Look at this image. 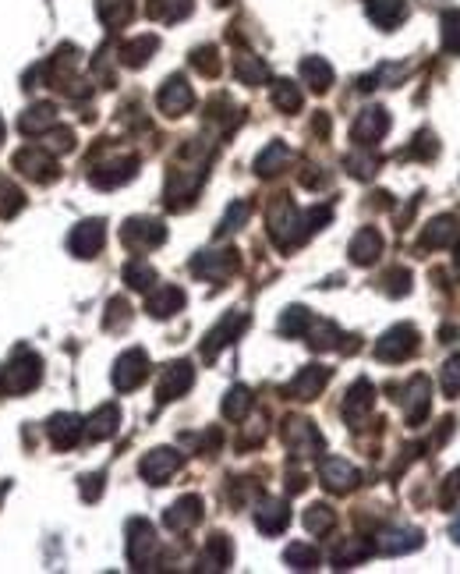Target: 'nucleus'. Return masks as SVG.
I'll return each mask as SVG.
<instances>
[{
    "mask_svg": "<svg viewBox=\"0 0 460 574\" xmlns=\"http://www.w3.org/2000/svg\"><path fill=\"white\" fill-rule=\"evenodd\" d=\"M266 224H269V235H273V242H276L280 249H294V245H301V242L308 238V235H305V220H301L297 206H294L287 195H276V199L269 203Z\"/></svg>",
    "mask_w": 460,
    "mask_h": 574,
    "instance_id": "obj_1",
    "label": "nucleus"
},
{
    "mask_svg": "<svg viewBox=\"0 0 460 574\" xmlns=\"http://www.w3.org/2000/svg\"><path fill=\"white\" fill-rule=\"evenodd\" d=\"M39 383H43V358L32 347L18 344L11 351V365L4 369V390H11V394H32Z\"/></svg>",
    "mask_w": 460,
    "mask_h": 574,
    "instance_id": "obj_2",
    "label": "nucleus"
},
{
    "mask_svg": "<svg viewBox=\"0 0 460 574\" xmlns=\"http://www.w3.org/2000/svg\"><path fill=\"white\" fill-rule=\"evenodd\" d=\"M160 561V539L156 529L146 518H131L128 522V564L135 571H153V564Z\"/></svg>",
    "mask_w": 460,
    "mask_h": 574,
    "instance_id": "obj_3",
    "label": "nucleus"
},
{
    "mask_svg": "<svg viewBox=\"0 0 460 574\" xmlns=\"http://www.w3.org/2000/svg\"><path fill=\"white\" fill-rule=\"evenodd\" d=\"M11 163H14V171H21V174H25L28 181H36V185H53V181H60V167H57L53 153L43 149V146H25V149H18Z\"/></svg>",
    "mask_w": 460,
    "mask_h": 574,
    "instance_id": "obj_4",
    "label": "nucleus"
},
{
    "mask_svg": "<svg viewBox=\"0 0 460 574\" xmlns=\"http://www.w3.org/2000/svg\"><path fill=\"white\" fill-rule=\"evenodd\" d=\"M393 390V387H390ZM393 394H401L397 401L404 404V419L408 426H422L429 419V404H432V383L429 376H411L404 387H397Z\"/></svg>",
    "mask_w": 460,
    "mask_h": 574,
    "instance_id": "obj_5",
    "label": "nucleus"
},
{
    "mask_svg": "<svg viewBox=\"0 0 460 574\" xmlns=\"http://www.w3.org/2000/svg\"><path fill=\"white\" fill-rule=\"evenodd\" d=\"M283 443H287V450H290V458H319L322 454V433L308 422V419H287L283 422Z\"/></svg>",
    "mask_w": 460,
    "mask_h": 574,
    "instance_id": "obj_6",
    "label": "nucleus"
},
{
    "mask_svg": "<svg viewBox=\"0 0 460 574\" xmlns=\"http://www.w3.org/2000/svg\"><path fill=\"white\" fill-rule=\"evenodd\" d=\"M121 242L131 252H149V249H160L167 242V227L160 220H153V217H131L121 227Z\"/></svg>",
    "mask_w": 460,
    "mask_h": 574,
    "instance_id": "obj_7",
    "label": "nucleus"
},
{
    "mask_svg": "<svg viewBox=\"0 0 460 574\" xmlns=\"http://www.w3.org/2000/svg\"><path fill=\"white\" fill-rule=\"evenodd\" d=\"M418 351V330L411 323H401L393 330H386L376 344V358L379 362H408Z\"/></svg>",
    "mask_w": 460,
    "mask_h": 574,
    "instance_id": "obj_8",
    "label": "nucleus"
},
{
    "mask_svg": "<svg viewBox=\"0 0 460 574\" xmlns=\"http://www.w3.org/2000/svg\"><path fill=\"white\" fill-rule=\"evenodd\" d=\"M114 387L121 390V394H128V390H139L142 383H146V376H149V355L142 351V347H128L117 362H114Z\"/></svg>",
    "mask_w": 460,
    "mask_h": 574,
    "instance_id": "obj_9",
    "label": "nucleus"
},
{
    "mask_svg": "<svg viewBox=\"0 0 460 574\" xmlns=\"http://www.w3.org/2000/svg\"><path fill=\"white\" fill-rule=\"evenodd\" d=\"M181 465H185V458H181L178 450H171V447H156V450H149V454L142 458L139 475H142L149 486H163L167 479H174V475L181 472Z\"/></svg>",
    "mask_w": 460,
    "mask_h": 574,
    "instance_id": "obj_10",
    "label": "nucleus"
},
{
    "mask_svg": "<svg viewBox=\"0 0 460 574\" xmlns=\"http://www.w3.org/2000/svg\"><path fill=\"white\" fill-rule=\"evenodd\" d=\"M156 107L167 114V117H181L195 107V92L188 85L185 75H171L163 85H160V96H156Z\"/></svg>",
    "mask_w": 460,
    "mask_h": 574,
    "instance_id": "obj_11",
    "label": "nucleus"
},
{
    "mask_svg": "<svg viewBox=\"0 0 460 574\" xmlns=\"http://www.w3.org/2000/svg\"><path fill=\"white\" fill-rule=\"evenodd\" d=\"M195 383V369L192 362H171L163 372H160V383H156V401L160 404H171L178 397H185Z\"/></svg>",
    "mask_w": 460,
    "mask_h": 574,
    "instance_id": "obj_12",
    "label": "nucleus"
},
{
    "mask_svg": "<svg viewBox=\"0 0 460 574\" xmlns=\"http://www.w3.org/2000/svg\"><path fill=\"white\" fill-rule=\"evenodd\" d=\"M386 132H390V114H386L383 107H365V110L354 117V124H351V139H354L361 149H372Z\"/></svg>",
    "mask_w": 460,
    "mask_h": 574,
    "instance_id": "obj_13",
    "label": "nucleus"
},
{
    "mask_svg": "<svg viewBox=\"0 0 460 574\" xmlns=\"http://www.w3.org/2000/svg\"><path fill=\"white\" fill-rule=\"evenodd\" d=\"M139 171V156L135 153H124V156H114V160H103L99 167L89 171V181L96 188H117L124 181H131Z\"/></svg>",
    "mask_w": 460,
    "mask_h": 574,
    "instance_id": "obj_14",
    "label": "nucleus"
},
{
    "mask_svg": "<svg viewBox=\"0 0 460 574\" xmlns=\"http://www.w3.org/2000/svg\"><path fill=\"white\" fill-rule=\"evenodd\" d=\"M237 267H241V256L234 249H224V252H199L192 259V274L199 281H227Z\"/></svg>",
    "mask_w": 460,
    "mask_h": 574,
    "instance_id": "obj_15",
    "label": "nucleus"
},
{
    "mask_svg": "<svg viewBox=\"0 0 460 574\" xmlns=\"http://www.w3.org/2000/svg\"><path fill=\"white\" fill-rule=\"evenodd\" d=\"M326 383H329V369H326V365H305V369L283 387V394H287L290 401H315V397L326 390Z\"/></svg>",
    "mask_w": 460,
    "mask_h": 574,
    "instance_id": "obj_16",
    "label": "nucleus"
},
{
    "mask_svg": "<svg viewBox=\"0 0 460 574\" xmlns=\"http://www.w3.org/2000/svg\"><path fill=\"white\" fill-rule=\"evenodd\" d=\"M46 436H50V443L57 450H71L85 436V419H78L75 411H57L46 422Z\"/></svg>",
    "mask_w": 460,
    "mask_h": 574,
    "instance_id": "obj_17",
    "label": "nucleus"
},
{
    "mask_svg": "<svg viewBox=\"0 0 460 574\" xmlns=\"http://www.w3.org/2000/svg\"><path fill=\"white\" fill-rule=\"evenodd\" d=\"M244 326H248V315H244V312H230V315H224V319L210 330V337H206V344H202V358L213 362L227 344H234V340L241 337Z\"/></svg>",
    "mask_w": 460,
    "mask_h": 574,
    "instance_id": "obj_18",
    "label": "nucleus"
},
{
    "mask_svg": "<svg viewBox=\"0 0 460 574\" xmlns=\"http://www.w3.org/2000/svg\"><path fill=\"white\" fill-rule=\"evenodd\" d=\"M103 242H107L103 220H82V224L71 227V235H67V249H71V256H78V259H92V256L103 249Z\"/></svg>",
    "mask_w": 460,
    "mask_h": 574,
    "instance_id": "obj_19",
    "label": "nucleus"
},
{
    "mask_svg": "<svg viewBox=\"0 0 460 574\" xmlns=\"http://www.w3.org/2000/svg\"><path fill=\"white\" fill-rule=\"evenodd\" d=\"M319 479H322V486L329 493H351L361 482V472L351 461H344V458H326L319 465Z\"/></svg>",
    "mask_w": 460,
    "mask_h": 574,
    "instance_id": "obj_20",
    "label": "nucleus"
},
{
    "mask_svg": "<svg viewBox=\"0 0 460 574\" xmlns=\"http://www.w3.org/2000/svg\"><path fill=\"white\" fill-rule=\"evenodd\" d=\"M287 525H290V507H287V500L266 497V500L255 507V529H258L262 536H280Z\"/></svg>",
    "mask_w": 460,
    "mask_h": 574,
    "instance_id": "obj_21",
    "label": "nucleus"
},
{
    "mask_svg": "<svg viewBox=\"0 0 460 574\" xmlns=\"http://www.w3.org/2000/svg\"><path fill=\"white\" fill-rule=\"evenodd\" d=\"M202 522V500L199 497H181L163 511V525L171 532H192Z\"/></svg>",
    "mask_w": 460,
    "mask_h": 574,
    "instance_id": "obj_22",
    "label": "nucleus"
},
{
    "mask_svg": "<svg viewBox=\"0 0 460 574\" xmlns=\"http://www.w3.org/2000/svg\"><path fill=\"white\" fill-rule=\"evenodd\" d=\"M372 404H376V387H372L369 379H358V383L347 390V397H344V419H347L351 426H361L365 415L372 411Z\"/></svg>",
    "mask_w": 460,
    "mask_h": 574,
    "instance_id": "obj_23",
    "label": "nucleus"
},
{
    "mask_svg": "<svg viewBox=\"0 0 460 574\" xmlns=\"http://www.w3.org/2000/svg\"><path fill=\"white\" fill-rule=\"evenodd\" d=\"M185 308V291L174 284H160L156 291H149V301H146V312L153 319H171Z\"/></svg>",
    "mask_w": 460,
    "mask_h": 574,
    "instance_id": "obj_24",
    "label": "nucleus"
},
{
    "mask_svg": "<svg viewBox=\"0 0 460 574\" xmlns=\"http://www.w3.org/2000/svg\"><path fill=\"white\" fill-rule=\"evenodd\" d=\"M422 543H425V536H422L418 529H408V525L386 529V532L379 536V550H383L386 557H401V554H411V550H418Z\"/></svg>",
    "mask_w": 460,
    "mask_h": 574,
    "instance_id": "obj_25",
    "label": "nucleus"
},
{
    "mask_svg": "<svg viewBox=\"0 0 460 574\" xmlns=\"http://www.w3.org/2000/svg\"><path fill=\"white\" fill-rule=\"evenodd\" d=\"M457 238H460V220L450 217V213H443V217H436L422 231V249H450V245H457Z\"/></svg>",
    "mask_w": 460,
    "mask_h": 574,
    "instance_id": "obj_26",
    "label": "nucleus"
},
{
    "mask_svg": "<svg viewBox=\"0 0 460 574\" xmlns=\"http://www.w3.org/2000/svg\"><path fill=\"white\" fill-rule=\"evenodd\" d=\"M379 256H383V235H379L376 227H361V231L351 238V263L372 267Z\"/></svg>",
    "mask_w": 460,
    "mask_h": 574,
    "instance_id": "obj_27",
    "label": "nucleus"
},
{
    "mask_svg": "<svg viewBox=\"0 0 460 574\" xmlns=\"http://www.w3.org/2000/svg\"><path fill=\"white\" fill-rule=\"evenodd\" d=\"M301 337L315 347V351H329V347H340V326L337 323H329V319H319V315H308V323H305V330H301Z\"/></svg>",
    "mask_w": 460,
    "mask_h": 574,
    "instance_id": "obj_28",
    "label": "nucleus"
},
{
    "mask_svg": "<svg viewBox=\"0 0 460 574\" xmlns=\"http://www.w3.org/2000/svg\"><path fill=\"white\" fill-rule=\"evenodd\" d=\"M121 426V408L117 404H99L89 419H85V436L89 440H110Z\"/></svg>",
    "mask_w": 460,
    "mask_h": 574,
    "instance_id": "obj_29",
    "label": "nucleus"
},
{
    "mask_svg": "<svg viewBox=\"0 0 460 574\" xmlns=\"http://www.w3.org/2000/svg\"><path fill=\"white\" fill-rule=\"evenodd\" d=\"M230 564H234V543H230V536H224V532L210 536L199 568H202V571H227Z\"/></svg>",
    "mask_w": 460,
    "mask_h": 574,
    "instance_id": "obj_30",
    "label": "nucleus"
},
{
    "mask_svg": "<svg viewBox=\"0 0 460 574\" xmlns=\"http://www.w3.org/2000/svg\"><path fill=\"white\" fill-rule=\"evenodd\" d=\"M365 14L379 28H397L408 18V4L404 0H365Z\"/></svg>",
    "mask_w": 460,
    "mask_h": 574,
    "instance_id": "obj_31",
    "label": "nucleus"
},
{
    "mask_svg": "<svg viewBox=\"0 0 460 574\" xmlns=\"http://www.w3.org/2000/svg\"><path fill=\"white\" fill-rule=\"evenodd\" d=\"M156 50H160V39H156L153 32L135 36V39H128V43L121 46V64H128V68H146L149 57H153Z\"/></svg>",
    "mask_w": 460,
    "mask_h": 574,
    "instance_id": "obj_32",
    "label": "nucleus"
},
{
    "mask_svg": "<svg viewBox=\"0 0 460 574\" xmlns=\"http://www.w3.org/2000/svg\"><path fill=\"white\" fill-rule=\"evenodd\" d=\"M57 124V110L50 107V103H36V107H28L21 117H18V132L21 135H43L46 128H53Z\"/></svg>",
    "mask_w": 460,
    "mask_h": 574,
    "instance_id": "obj_33",
    "label": "nucleus"
},
{
    "mask_svg": "<svg viewBox=\"0 0 460 574\" xmlns=\"http://www.w3.org/2000/svg\"><path fill=\"white\" fill-rule=\"evenodd\" d=\"M301 78H305V85L312 92H326L333 85V68H329L326 57H305L301 60Z\"/></svg>",
    "mask_w": 460,
    "mask_h": 574,
    "instance_id": "obj_34",
    "label": "nucleus"
},
{
    "mask_svg": "<svg viewBox=\"0 0 460 574\" xmlns=\"http://www.w3.org/2000/svg\"><path fill=\"white\" fill-rule=\"evenodd\" d=\"M372 554V546L365 543V539H340L337 546H333V554H329V561H333V568H340V571H347V568H354V564H361L365 557Z\"/></svg>",
    "mask_w": 460,
    "mask_h": 574,
    "instance_id": "obj_35",
    "label": "nucleus"
},
{
    "mask_svg": "<svg viewBox=\"0 0 460 574\" xmlns=\"http://www.w3.org/2000/svg\"><path fill=\"white\" fill-rule=\"evenodd\" d=\"M96 14L110 32L124 28L131 21V14H135V0H96Z\"/></svg>",
    "mask_w": 460,
    "mask_h": 574,
    "instance_id": "obj_36",
    "label": "nucleus"
},
{
    "mask_svg": "<svg viewBox=\"0 0 460 574\" xmlns=\"http://www.w3.org/2000/svg\"><path fill=\"white\" fill-rule=\"evenodd\" d=\"M290 160V149L283 146V142H269L258 156H255V174L258 178H273V174H280V167Z\"/></svg>",
    "mask_w": 460,
    "mask_h": 574,
    "instance_id": "obj_37",
    "label": "nucleus"
},
{
    "mask_svg": "<svg viewBox=\"0 0 460 574\" xmlns=\"http://www.w3.org/2000/svg\"><path fill=\"white\" fill-rule=\"evenodd\" d=\"M234 71H237V78H241L244 85H262V82L269 78V68H266L262 57H255V53H237V57H234Z\"/></svg>",
    "mask_w": 460,
    "mask_h": 574,
    "instance_id": "obj_38",
    "label": "nucleus"
},
{
    "mask_svg": "<svg viewBox=\"0 0 460 574\" xmlns=\"http://www.w3.org/2000/svg\"><path fill=\"white\" fill-rule=\"evenodd\" d=\"M146 11H149V18H156L163 25H174V21L192 14V0H149Z\"/></svg>",
    "mask_w": 460,
    "mask_h": 574,
    "instance_id": "obj_39",
    "label": "nucleus"
},
{
    "mask_svg": "<svg viewBox=\"0 0 460 574\" xmlns=\"http://www.w3.org/2000/svg\"><path fill=\"white\" fill-rule=\"evenodd\" d=\"M273 107L283 110V114H297V110H301V89H297V82L280 78V82L273 85Z\"/></svg>",
    "mask_w": 460,
    "mask_h": 574,
    "instance_id": "obj_40",
    "label": "nucleus"
},
{
    "mask_svg": "<svg viewBox=\"0 0 460 574\" xmlns=\"http://www.w3.org/2000/svg\"><path fill=\"white\" fill-rule=\"evenodd\" d=\"M283 561H287L294 571H315L322 557H319V550L308 546V543H290V546L283 550Z\"/></svg>",
    "mask_w": 460,
    "mask_h": 574,
    "instance_id": "obj_41",
    "label": "nucleus"
},
{
    "mask_svg": "<svg viewBox=\"0 0 460 574\" xmlns=\"http://www.w3.org/2000/svg\"><path fill=\"white\" fill-rule=\"evenodd\" d=\"M333 525H337V511H333L329 504H312V507L305 511V529H308L312 536H326Z\"/></svg>",
    "mask_w": 460,
    "mask_h": 574,
    "instance_id": "obj_42",
    "label": "nucleus"
},
{
    "mask_svg": "<svg viewBox=\"0 0 460 574\" xmlns=\"http://www.w3.org/2000/svg\"><path fill=\"white\" fill-rule=\"evenodd\" d=\"M251 411V390L248 387H230L224 397V419L227 422H241Z\"/></svg>",
    "mask_w": 460,
    "mask_h": 574,
    "instance_id": "obj_43",
    "label": "nucleus"
},
{
    "mask_svg": "<svg viewBox=\"0 0 460 574\" xmlns=\"http://www.w3.org/2000/svg\"><path fill=\"white\" fill-rule=\"evenodd\" d=\"M124 284L131 287V291H153V284H156V270H153L146 259H131V263L124 267Z\"/></svg>",
    "mask_w": 460,
    "mask_h": 574,
    "instance_id": "obj_44",
    "label": "nucleus"
},
{
    "mask_svg": "<svg viewBox=\"0 0 460 574\" xmlns=\"http://www.w3.org/2000/svg\"><path fill=\"white\" fill-rule=\"evenodd\" d=\"M21 210H25V192H21L14 181L0 178V220H11V217L21 213Z\"/></svg>",
    "mask_w": 460,
    "mask_h": 574,
    "instance_id": "obj_45",
    "label": "nucleus"
},
{
    "mask_svg": "<svg viewBox=\"0 0 460 574\" xmlns=\"http://www.w3.org/2000/svg\"><path fill=\"white\" fill-rule=\"evenodd\" d=\"M344 167H347L354 178L365 181V178H372V174L379 171V156H376V153H365V149L358 146V153H351V156L344 160Z\"/></svg>",
    "mask_w": 460,
    "mask_h": 574,
    "instance_id": "obj_46",
    "label": "nucleus"
},
{
    "mask_svg": "<svg viewBox=\"0 0 460 574\" xmlns=\"http://www.w3.org/2000/svg\"><path fill=\"white\" fill-rule=\"evenodd\" d=\"M43 149H50V153H67V149H75V132L64 128V124L46 128V132H43Z\"/></svg>",
    "mask_w": 460,
    "mask_h": 574,
    "instance_id": "obj_47",
    "label": "nucleus"
},
{
    "mask_svg": "<svg viewBox=\"0 0 460 574\" xmlns=\"http://www.w3.org/2000/svg\"><path fill=\"white\" fill-rule=\"evenodd\" d=\"M192 64H195L199 75L217 78V75H220V50H217V46H199V50L192 53Z\"/></svg>",
    "mask_w": 460,
    "mask_h": 574,
    "instance_id": "obj_48",
    "label": "nucleus"
},
{
    "mask_svg": "<svg viewBox=\"0 0 460 574\" xmlns=\"http://www.w3.org/2000/svg\"><path fill=\"white\" fill-rule=\"evenodd\" d=\"M308 308H301V305H290L283 315H280V333L283 337H301V330H305V323H308Z\"/></svg>",
    "mask_w": 460,
    "mask_h": 574,
    "instance_id": "obj_49",
    "label": "nucleus"
},
{
    "mask_svg": "<svg viewBox=\"0 0 460 574\" xmlns=\"http://www.w3.org/2000/svg\"><path fill=\"white\" fill-rule=\"evenodd\" d=\"M248 217H251V203H248V199L230 203V210L224 213V220H220V235H234Z\"/></svg>",
    "mask_w": 460,
    "mask_h": 574,
    "instance_id": "obj_50",
    "label": "nucleus"
},
{
    "mask_svg": "<svg viewBox=\"0 0 460 574\" xmlns=\"http://www.w3.org/2000/svg\"><path fill=\"white\" fill-rule=\"evenodd\" d=\"M440 383H443V394H447V397H457L460 394V355H450V358L443 362Z\"/></svg>",
    "mask_w": 460,
    "mask_h": 574,
    "instance_id": "obj_51",
    "label": "nucleus"
},
{
    "mask_svg": "<svg viewBox=\"0 0 460 574\" xmlns=\"http://www.w3.org/2000/svg\"><path fill=\"white\" fill-rule=\"evenodd\" d=\"M383 291H386V294H393V298L411 294V270H404V267L390 270V274L383 277Z\"/></svg>",
    "mask_w": 460,
    "mask_h": 574,
    "instance_id": "obj_52",
    "label": "nucleus"
},
{
    "mask_svg": "<svg viewBox=\"0 0 460 574\" xmlns=\"http://www.w3.org/2000/svg\"><path fill=\"white\" fill-rule=\"evenodd\" d=\"M443 46L450 53H460V11H450L443 18Z\"/></svg>",
    "mask_w": 460,
    "mask_h": 574,
    "instance_id": "obj_53",
    "label": "nucleus"
},
{
    "mask_svg": "<svg viewBox=\"0 0 460 574\" xmlns=\"http://www.w3.org/2000/svg\"><path fill=\"white\" fill-rule=\"evenodd\" d=\"M128 319H131V305L124 298H110V305H107V330H117Z\"/></svg>",
    "mask_w": 460,
    "mask_h": 574,
    "instance_id": "obj_54",
    "label": "nucleus"
},
{
    "mask_svg": "<svg viewBox=\"0 0 460 574\" xmlns=\"http://www.w3.org/2000/svg\"><path fill=\"white\" fill-rule=\"evenodd\" d=\"M440 153V146H436V139L429 135V132H422L418 139H415V146L408 149V156H418V160H432Z\"/></svg>",
    "mask_w": 460,
    "mask_h": 574,
    "instance_id": "obj_55",
    "label": "nucleus"
},
{
    "mask_svg": "<svg viewBox=\"0 0 460 574\" xmlns=\"http://www.w3.org/2000/svg\"><path fill=\"white\" fill-rule=\"evenodd\" d=\"M78 490H82V500H85V504L99 500V493H103V475H85Z\"/></svg>",
    "mask_w": 460,
    "mask_h": 574,
    "instance_id": "obj_56",
    "label": "nucleus"
},
{
    "mask_svg": "<svg viewBox=\"0 0 460 574\" xmlns=\"http://www.w3.org/2000/svg\"><path fill=\"white\" fill-rule=\"evenodd\" d=\"M440 500H443V507H454L460 500V468L447 475V486H443V497Z\"/></svg>",
    "mask_w": 460,
    "mask_h": 574,
    "instance_id": "obj_57",
    "label": "nucleus"
},
{
    "mask_svg": "<svg viewBox=\"0 0 460 574\" xmlns=\"http://www.w3.org/2000/svg\"><path fill=\"white\" fill-rule=\"evenodd\" d=\"M301 185H305V188H322V185H326V171L305 167V171H301Z\"/></svg>",
    "mask_w": 460,
    "mask_h": 574,
    "instance_id": "obj_58",
    "label": "nucleus"
},
{
    "mask_svg": "<svg viewBox=\"0 0 460 574\" xmlns=\"http://www.w3.org/2000/svg\"><path fill=\"white\" fill-rule=\"evenodd\" d=\"M305 482H308V479H305L301 472H290V479H287V490H290V493H301V490H305Z\"/></svg>",
    "mask_w": 460,
    "mask_h": 574,
    "instance_id": "obj_59",
    "label": "nucleus"
},
{
    "mask_svg": "<svg viewBox=\"0 0 460 574\" xmlns=\"http://www.w3.org/2000/svg\"><path fill=\"white\" fill-rule=\"evenodd\" d=\"M450 536L457 539V546H460V514H457V518H454V525H450Z\"/></svg>",
    "mask_w": 460,
    "mask_h": 574,
    "instance_id": "obj_60",
    "label": "nucleus"
},
{
    "mask_svg": "<svg viewBox=\"0 0 460 574\" xmlns=\"http://www.w3.org/2000/svg\"><path fill=\"white\" fill-rule=\"evenodd\" d=\"M454 267H457V274H460V245H457V256H454Z\"/></svg>",
    "mask_w": 460,
    "mask_h": 574,
    "instance_id": "obj_61",
    "label": "nucleus"
},
{
    "mask_svg": "<svg viewBox=\"0 0 460 574\" xmlns=\"http://www.w3.org/2000/svg\"><path fill=\"white\" fill-rule=\"evenodd\" d=\"M0 394H4V372H0Z\"/></svg>",
    "mask_w": 460,
    "mask_h": 574,
    "instance_id": "obj_62",
    "label": "nucleus"
},
{
    "mask_svg": "<svg viewBox=\"0 0 460 574\" xmlns=\"http://www.w3.org/2000/svg\"><path fill=\"white\" fill-rule=\"evenodd\" d=\"M0 142H4V121H0Z\"/></svg>",
    "mask_w": 460,
    "mask_h": 574,
    "instance_id": "obj_63",
    "label": "nucleus"
}]
</instances>
